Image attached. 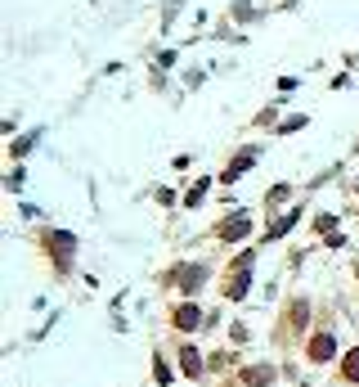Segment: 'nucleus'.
Here are the masks:
<instances>
[{"mask_svg":"<svg viewBox=\"0 0 359 387\" xmlns=\"http://www.w3.org/2000/svg\"><path fill=\"white\" fill-rule=\"evenodd\" d=\"M333 352H337L333 334H315V338H310V361H328Z\"/></svg>","mask_w":359,"mask_h":387,"instance_id":"2","label":"nucleus"},{"mask_svg":"<svg viewBox=\"0 0 359 387\" xmlns=\"http://www.w3.org/2000/svg\"><path fill=\"white\" fill-rule=\"evenodd\" d=\"M180 370H184L189 379H198V374H202V361H198L193 347H180Z\"/></svg>","mask_w":359,"mask_h":387,"instance_id":"6","label":"nucleus"},{"mask_svg":"<svg viewBox=\"0 0 359 387\" xmlns=\"http://www.w3.org/2000/svg\"><path fill=\"white\" fill-rule=\"evenodd\" d=\"M175 279H180V288H184V293H193V288H198V284H202V279H207V270H202V266H184V270H180Z\"/></svg>","mask_w":359,"mask_h":387,"instance_id":"5","label":"nucleus"},{"mask_svg":"<svg viewBox=\"0 0 359 387\" xmlns=\"http://www.w3.org/2000/svg\"><path fill=\"white\" fill-rule=\"evenodd\" d=\"M198 324H202V311H198V306H180V311H175V329H184V334H193Z\"/></svg>","mask_w":359,"mask_h":387,"instance_id":"3","label":"nucleus"},{"mask_svg":"<svg viewBox=\"0 0 359 387\" xmlns=\"http://www.w3.org/2000/svg\"><path fill=\"white\" fill-rule=\"evenodd\" d=\"M342 374H346L351 383H359V347H355V352H346V365H342Z\"/></svg>","mask_w":359,"mask_h":387,"instance_id":"7","label":"nucleus"},{"mask_svg":"<svg viewBox=\"0 0 359 387\" xmlns=\"http://www.w3.org/2000/svg\"><path fill=\"white\" fill-rule=\"evenodd\" d=\"M247 230H252V216H247V212H238V216H229V221L220 225V239H225V243H234V239H243Z\"/></svg>","mask_w":359,"mask_h":387,"instance_id":"1","label":"nucleus"},{"mask_svg":"<svg viewBox=\"0 0 359 387\" xmlns=\"http://www.w3.org/2000/svg\"><path fill=\"white\" fill-rule=\"evenodd\" d=\"M45 243H50V252H54V257H68V252L72 248H77V239H72V234H45Z\"/></svg>","mask_w":359,"mask_h":387,"instance_id":"4","label":"nucleus"},{"mask_svg":"<svg viewBox=\"0 0 359 387\" xmlns=\"http://www.w3.org/2000/svg\"><path fill=\"white\" fill-rule=\"evenodd\" d=\"M355 275H359V270H355Z\"/></svg>","mask_w":359,"mask_h":387,"instance_id":"8","label":"nucleus"}]
</instances>
